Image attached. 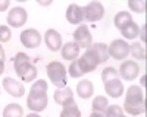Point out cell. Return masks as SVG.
I'll return each mask as SVG.
<instances>
[{
	"label": "cell",
	"mask_w": 147,
	"mask_h": 117,
	"mask_svg": "<svg viewBox=\"0 0 147 117\" xmlns=\"http://www.w3.org/2000/svg\"><path fill=\"white\" fill-rule=\"evenodd\" d=\"M128 6L132 12H137V13H144L146 12V2L144 0H129Z\"/></svg>",
	"instance_id": "obj_27"
},
{
	"label": "cell",
	"mask_w": 147,
	"mask_h": 117,
	"mask_svg": "<svg viewBox=\"0 0 147 117\" xmlns=\"http://www.w3.org/2000/svg\"><path fill=\"white\" fill-rule=\"evenodd\" d=\"M25 117H41V116H38L37 113H31V114H28V116H25Z\"/></svg>",
	"instance_id": "obj_39"
},
{
	"label": "cell",
	"mask_w": 147,
	"mask_h": 117,
	"mask_svg": "<svg viewBox=\"0 0 147 117\" xmlns=\"http://www.w3.org/2000/svg\"><path fill=\"white\" fill-rule=\"evenodd\" d=\"M146 31H147V27L146 25H143V28H141V35H140V37H141V41L146 44V41H147V37H146Z\"/></svg>",
	"instance_id": "obj_34"
},
{
	"label": "cell",
	"mask_w": 147,
	"mask_h": 117,
	"mask_svg": "<svg viewBox=\"0 0 147 117\" xmlns=\"http://www.w3.org/2000/svg\"><path fill=\"white\" fill-rule=\"evenodd\" d=\"M77 94L82 98V100H87L90 98L93 94H94V86H93V82L88 79H82L81 82H78L77 85Z\"/></svg>",
	"instance_id": "obj_18"
},
{
	"label": "cell",
	"mask_w": 147,
	"mask_h": 117,
	"mask_svg": "<svg viewBox=\"0 0 147 117\" xmlns=\"http://www.w3.org/2000/svg\"><path fill=\"white\" fill-rule=\"evenodd\" d=\"M66 21L69 23H74V25L81 23L84 21V7H81L77 3L69 5L66 9Z\"/></svg>",
	"instance_id": "obj_14"
},
{
	"label": "cell",
	"mask_w": 147,
	"mask_h": 117,
	"mask_svg": "<svg viewBox=\"0 0 147 117\" xmlns=\"http://www.w3.org/2000/svg\"><path fill=\"white\" fill-rule=\"evenodd\" d=\"M31 91L32 92H38V94H47V82L44 79H38L35 84H32Z\"/></svg>",
	"instance_id": "obj_30"
},
{
	"label": "cell",
	"mask_w": 147,
	"mask_h": 117,
	"mask_svg": "<svg viewBox=\"0 0 147 117\" xmlns=\"http://www.w3.org/2000/svg\"><path fill=\"white\" fill-rule=\"evenodd\" d=\"M107 53L115 60H124L129 54V44L125 40H115L107 45Z\"/></svg>",
	"instance_id": "obj_3"
},
{
	"label": "cell",
	"mask_w": 147,
	"mask_h": 117,
	"mask_svg": "<svg viewBox=\"0 0 147 117\" xmlns=\"http://www.w3.org/2000/svg\"><path fill=\"white\" fill-rule=\"evenodd\" d=\"M78 60V64H80V67H81V70H82V73H90V72H93V70L97 67V60L93 57V56H90L88 53H85L82 57H80V58H77Z\"/></svg>",
	"instance_id": "obj_16"
},
{
	"label": "cell",
	"mask_w": 147,
	"mask_h": 117,
	"mask_svg": "<svg viewBox=\"0 0 147 117\" xmlns=\"http://www.w3.org/2000/svg\"><path fill=\"white\" fill-rule=\"evenodd\" d=\"M19 40L24 44V47H28V49H37V47L41 44V35H40V32L37 29L28 28V29L21 32Z\"/></svg>",
	"instance_id": "obj_6"
},
{
	"label": "cell",
	"mask_w": 147,
	"mask_h": 117,
	"mask_svg": "<svg viewBox=\"0 0 147 117\" xmlns=\"http://www.w3.org/2000/svg\"><path fill=\"white\" fill-rule=\"evenodd\" d=\"M85 53H88L90 56H93L97 63H105L107 58H109V53H107V45L103 44V43H94L91 44L87 50H85Z\"/></svg>",
	"instance_id": "obj_11"
},
{
	"label": "cell",
	"mask_w": 147,
	"mask_h": 117,
	"mask_svg": "<svg viewBox=\"0 0 147 117\" xmlns=\"http://www.w3.org/2000/svg\"><path fill=\"white\" fill-rule=\"evenodd\" d=\"M47 104H49L47 94H38V92L30 91L28 97H27V105L32 113H38V111L46 110Z\"/></svg>",
	"instance_id": "obj_4"
},
{
	"label": "cell",
	"mask_w": 147,
	"mask_h": 117,
	"mask_svg": "<svg viewBox=\"0 0 147 117\" xmlns=\"http://www.w3.org/2000/svg\"><path fill=\"white\" fill-rule=\"evenodd\" d=\"M105 16V7L99 2H90L84 7V19L88 22H97Z\"/></svg>",
	"instance_id": "obj_8"
},
{
	"label": "cell",
	"mask_w": 147,
	"mask_h": 117,
	"mask_svg": "<svg viewBox=\"0 0 147 117\" xmlns=\"http://www.w3.org/2000/svg\"><path fill=\"white\" fill-rule=\"evenodd\" d=\"M107 98L103 97V95H97L93 101V111H97V113H103L106 108H107Z\"/></svg>",
	"instance_id": "obj_25"
},
{
	"label": "cell",
	"mask_w": 147,
	"mask_h": 117,
	"mask_svg": "<svg viewBox=\"0 0 147 117\" xmlns=\"http://www.w3.org/2000/svg\"><path fill=\"white\" fill-rule=\"evenodd\" d=\"M60 117H81V110L75 101H71L63 105L62 111H60Z\"/></svg>",
	"instance_id": "obj_21"
},
{
	"label": "cell",
	"mask_w": 147,
	"mask_h": 117,
	"mask_svg": "<svg viewBox=\"0 0 147 117\" xmlns=\"http://www.w3.org/2000/svg\"><path fill=\"white\" fill-rule=\"evenodd\" d=\"M132 21L131 18V13L129 12H125V10H122V12H118L116 16H115V27L118 29H122L127 23H129Z\"/></svg>",
	"instance_id": "obj_23"
},
{
	"label": "cell",
	"mask_w": 147,
	"mask_h": 117,
	"mask_svg": "<svg viewBox=\"0 0 147 117\" xmlns=\"http://www.w3.org/2000/svg\"><path fill=\"white\" fill-rule=\"evenodd\" d=\"M121 34L124 35V38H127V40H134V38L138 37L140 28H138V25H137L136 22L131 21L129 23H127V25L121 29Z\"/></svg>",
	"instance_id": "obj_20"
},
{
	"label": "cell",
	"mask_w": 147,
	"mask_h": 117,
	"mask_svg": "<svg viewBox=\"0 0 147 117\" xmlns=\"http://www.w3.org/2000/svg\"><path fill=\"white\" fill-rule=\"evenodd\" d=\"M90 117H105V116H103V113H97V111H93V113L90 114Z\"/></svg>",
	"instance_id": "obj_36"
},
{
	"label": "cell",
	"mask_w": 147,
	"mask_h": 117,
	"mask_svg": "<svg viewBox=\"0 0 147 117\" xmlns=\"http://www.w3.org/2000/svg\"><path fill=\"white\" fill-rule=\"evenodd\" d=\"M143 89L137 85H131L127 91V97L124 102V108L127 113L132 116H140L146 113V102H144V95Z\"/></svg>",
	"instance_id": "obj_1"
},
{
	"label": "cell",
	"mask_w": 147,
	"mask_h": 117,
	"mask_svg": "<svg viewBox=\"0 0 147 117\" xmlns=\"http://www.w3.org/2000/svg\"><path fill=\"white\" fill-rule=\"evenodd\" d=\"M3 117H24V110L19 104H7L3 110Z\"/></svg>",
	"instance_id": "obj_22"
},
{
	"label": "cell",
	"mask_w": 147,
	"mask_h": 117,
	"mask_svg": "<svg viewBox=\"0 0 147 117\" xmlns=\"http://www.w3.org/2000/svg\"><path fill=\"white\" fill-rule=\"evenodd\" d=\"M129 53L132 54L134 58L146 60V49L141 45V43H134L132 45H129Z\"/></svg>",
	"instance_id": "obj_24"
},
{
	"label": "cell",
	"mask_w": 147,
	"mask_h": 117,
	"mask_svg": "<svg viewBox=\"0 0 147 117\" xmlns=\"http://www.w3.org/2000/svg\"><path fill=\"white\" fill-rule=\"evenodd\" d=\"M118 78V70L115 67H105L103 72H102V79L103 82H109L112 79H116Z\"/></svg>",
	"instance_id": "obj_28"
},
{
	"label": "cell",
	"mask_w": 147,
	"mask_h": 117,
	"mask_svg": "<svg viewBox=\"0 0 147 117\" xmlns=\"http://www.w3.org/2000/svg\"><path fill=\"white\" fill-rule=\"evenodd\" d=\"M105 117H122L124 116V110L119 105H107V108L105 110Z\"/></svg>",
	"instance_id": "obj_26"
},
{
	"label": "cell",
	"mask_w": 147,
	"mask_h": 117,
	"mask_svg": "<svg viewBox=\"0 0 147 117\" xmlns=\"http://www.w3.org/2000/svg\"><path fill=\"white\" fill-rule=\"evenodd\" d=\"M68 72H69L71 78H81V76L84 75L82 70H81V67H80V64H78V60L71 62V66H69V69H68Z\"/></svg>",
	"instance_id": "obj_29"
},
{
	"label": "cell",
	"mask_w": 147,
	"mask_h": 117,
	"mask_svg": "<svg viewBox=\"0 0 147 117\" xmlns=\"http://www.w3.org/2000/svg\"><path fill=\"white\" fill-rule=\"evenodd\" d=\"M80 56V47L75 44V43H66L63 47H62V57L66 58L69 62H74L77 60Z\"/></svg>",
	"instance_id": "obj_19"
},
{
	"label": "cell",
	"mask_w": 147,
	"mask_h": 117,
	"mask_svg": "<svg viewBox=\"0 0 147 117\" xmlns=\"http://www.w3.org/2000/svg\"><path fill=\"white\" fill-rule=\"evenodd\" d=\"M141 86H146V75H143L141 78Z\"/></svg>",
	"instance_id": "obj_38"
},
{
	"label": "cell",
	"mask_w": 147,
	"mask_h": 117,
	"mask_svg": "<svg viewBox=\"0 0 147 117\" xmlns=\"http://www.w3.org/2000/svg\"><path fill=\"white\" fill-rule=\"evenodd\" d=\"M55 101L59 105H62V107H63L65 104L74 101V92H72V89L71 88H66V86L56 89V92H55Z\"/></svg>",
	"instance_id": "obj_17"
},
{
	"label": "cell",
	"mask_w": 147,
	"mask_h": 117,
	"mask_svg": "<svg viewBox=\"0 0 147 117\" xmlns=\"http://www.w3.org/2000/svg\"><path fill=\"white\" fill-rule=\"evenodd\" d=\"M9 0H0V12H5L9 7Z\"/></svg>",
	"instance_id": "obj_33"
},
{
	"label": "cell",
	"mask_w": 147,
	"mask_h": 117,
	"mask_svg": "<svg viewBox=\"0 0 147 117\" xmlns=\"http://www.w3.org/2000/svg\"><path fill=\"white\" fill-rule=\"evenodd\" d=\"M3 88L7 94H10L12 97H22L24 94H25V86H24L21 82L12 79V78H5L3 79Z\"/></svg>",
	"instance_id": "obj_13"
},
{
	"label": "cell",
	"mask_w": 147,
	"mask_h": 117,
	"mask_svg": "<svg viewBox=\"0 0 147 117\" xmlns=\"http://www.w3.org/2000/svg\"><path fill=\"white\" fill-rule=\"evenodd\" d=\"M44 41L50 51H59L62 49V37L56 29H47L44 34Z\"/></svg>",
	"instance_id": "obj_12"
},
{
	"label": "cell",
	"mask_w": 147,
	"mask_h": 117,
	"mask_svg": "<svg viewBox=\"0 0 147 117\" xmlns=\"http://www.w3.org/2000/svg\"><path fill=\"white\" fill-rule=\"evenodd\" d=\"M28 19V13L24 7H12V10L7 13V23L12 28H21Z\"/></svg>",
	"instance_id": "obj_7"
},
{
	"label": "cell",
	"mask_w": 147,
	"mask_h": 117,
	"mask_svg": "<svg viewBox=\"0 0 147 117\" xmlns=\"http://www.w3.org/2000/svg\"><path fill=\"white\" fill-rule=\"evenodd\" d=\"M74 43H75L80 49H88L93 44V37L90 34V29L87 25H80L75 32H74Z\"/></svg>",
	"instance_id": "obj_5"
},
{
	"label": "cell",
	"mask_w": 147,
	"mask_h": 117,
	"mask_svg": "<svg viewBox=\"0 0 147 117\" xmlns=\"http://www.w3.org/2000/svg\"><path fill=\"white\" fill-rule=\"evenodd\" d=\"M122 117H125V116H122Z\"/></svg>",
	"instance_id": "obj_40"
},
{
	"label": "cell",
	"mask_w": 147,
	"mask_h": 117,
	"mask_svg": "<svg viewBox=\"0 0 147 117\" xmlns=\"http://www.w3.org/2000/svg\"><path fill=\"white\" fill-rule=\"evenodd\" d=\"M25 62H30V57H28V54H25V53H18V54L15 56L13 66L21 64V63H25Z\"/></svg>",
	"instance_id": "obj_32"
},
{
	"label": "cell",
	"mask_w": 147,
	"mask_h": 117,
	"mask_svg": "<svg viewBox=\"0 0 147 117\" xmlns=\"http://www.w3.org/2000/svg\"><path fill=\"white\" fill-rule=\"evenodd\" d=\"M3 72H5V62L0 60V75H3Z\"/></svg>",
	"instance_id": "obj_37"
},
{
	"label": "cell",
	"mask_w": 147,
	"mask_h": 117,
	"mask_svg": "<svg viewBox=\"0 0 147 117\" xmlns=\"http://www.w3.org/2000/svg\"><path fill=\"white\" fill-rule=\"evenodd\" d=\"M119 73L125 80H134L140 73V66L134 60H125L119 67Z\"/></svg>",
	"instance_id": "obj_10"
},
{
	"label": "cell",
	"mask_w": 147,
	"mask_h": 117,
	"mask_svg": "<svg viewBox=\"0 0 147 117\" xmlns=\"http://www.w3.org/2000/svg\"><path fill=\"white\" fill-rule=\"evenodd\" d=\"M46 72L50 82L57 89L66 86V69L60 62H50L46 67Z\"/></svg>",
	"instance_id": "obj_2"
},
{
	"label": "cell",
	"mask_w": 147,
	"mask_h": 117,
	"mask_svg": "<svg viewBox=\"0 0 147 117\" xmlns=\"http://www.w3.org/2000/svg\"><path fill=\"white\" fill-rule=\"evenodd\" d=\"M10 37H12V32H10L9 27L0 25V43H7V41H10Z\"/></svg>",
	"instance_id": "obj_31"
},
{
	"label": "cell",
	"mask_w": 147,
	"mask_h": 117,
	"mask_svg": "<svg viewBox=\"0 0 147 117\" xmlns=\"http://www.w3.org/2000/svg\"><path fill=\"white\" fill-rule=\"evenodd\" d=\"M15 67V72L16 75L24 80V82H32L37 76V67L31 63V62H25V63H21L13 66Z\"/></svg>",
	"instance_id": "obj_9"
},
{
	"label": "cell",
	"mask_w": 147,
	"mask_h": 117,
	"mask_svg": "<svg viewBox=\"0 0 147 117\" xmlns=\"http://www.w3.org/2000/svg\"><path fill=\"white\" fill-rule=\"evenodd\" d=\"M5 56H6V54H5V50H3L2 44H0V60H2V62L5 60Z\"/></svg>",
	"instance_id": "obj_35"
},
{
	"label": "cell",
	"mask_w": 147,
	"mask_h": 117,
	"mask_svg": "<svg viewBox=\"0 0 147 117\" xmlns=\"http://www.w3.org/2000/svg\"><path fill=\"white\" fill-rule=\"evenodd\" d=\"M105 91L109 97L119 98L122 94H124V85H122V82L116 78V79H112L109 82H105Z\"/></svg>",
	"instance_id": "obj_15"
}]
</instances>
